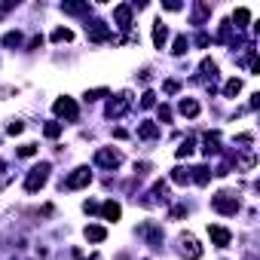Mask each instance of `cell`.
Here are the masks:
<instances>
[{
  "mask_svg": "<svg viewBox=\"0 0 260 260\" xmlns=\"http://www.w3.org/2000/svg\"><path fill=\"white\" fill-rule=\"evenodd\" d=\"M211 208L220 214H236L239 211V199H236V193H218L211 199Z\"/></svg>",
  "mask_w": 260,
  "mask_h": 260,
  "instance_id": "obj_2",
  "label": "cell"
},
{
  "mask_svg": "<svg viewBox=\"0 0 260 260\" xmlns=\"http://www.w3.org/2000/svg\"><path fill=\"white\" fill-rule=\"evenodd\" d=\"M37 153V144H25V147H19V156H34Z\"/></svg>",
  "mask_w": 260,
  "mask_h": 260,
  "instance_id": "obj_29",
  "label": "cell"
},
{
  "mask_svg": "<svg viewBox=\"0 0 260 260\" xmlns=\"http://www.w3.org/2000/svg\"><path fill=\"white\" fill-rule=\"evenodd\" d=\"M165 92L175 95V92H178V80H168V83H165Z\"/></svg>",
  "mask_w": 260,
  "mask_h": 260,
  "instance_id": "obj_31",
  "label": "cell"
},
{
  "mask_svg": "<svg viewBox=\"0 0 260 260\" xmlns=\"http://www.w3.org/2000/svg\"><path fill=\"white\" fill-rule=\"evenodd\" d=\"M208 236H211V242L218 245V248H227L230 245V230H223V227H208Z\"/></svg>",
  "mask_w": 260,
  "mask_h": 260,
  "instance_id": "obj_8",
  "label": "cell"
},
{
  "mask_svg": "<svg viewBox=\"0 0 260 260\" xmlns=\"http://www.w3.org/2000/svg\"><path fill=\"white\" fill-rule=\"evenodd\" d=\"M165 40H168V28L162 25V21H156V25H153V43H156V49H162Z\"/></svg>",
  "mask_w": 260,
  "mask_h": 260,
  "instance_id": "obj_13",
  "label": "cell"
},
{
  "mask_svg": "<svg viewBox=\"0 0 260 260\" xmlns=\"http://www.w3.org/2000/svg\"><path fill=\"white\" fill-rule=\"evenodd\" d=\"M43 132H46V138H59V135H61V122H49Z\"/></svg>",
  "mask_w": 260,
  "mask_h": 260,
  "instance_id": "obj_24",
  "label": "cell"
},
{
  "mask_svg": "<svg viewBox=\"0 0 260 260\" xmlns=\"http://www.w3.org/2000/svg\"><path fill=\"white\" fill-rule=\"evenodd\" d=\"M86 34H89V40H110V31L104 28V21H92V25H86Z\"/></svg>",
  "mask_w": 260,
  "mask_h": 260,
  "instance_id": "obj_9",
  "label": "cell"
},
{
  "mask_svg": "<svg viewBox=\"0 0 260 260\" xmlns=\"http://www.w3.org/2000/svg\"><path fill=\"white\" fill-rule=\"evenodd\" d=\"M21 129H25V126H21V122H9V129H6V132H9V135H19Z\"/></svg>",
  "mask_w": 260,
  "mask_h": 260,
  "instance_id": "obj_32",
  "label": "cell"
},
{
  "mask_svg": "<svg viewBox=\"0 0 260 260\" xmlns=\"http://www.w3.org/2000/svg\"><path fill=\"white\" fill-rule=\"evenodd\" d=\"M180 251H184V257H190V260H199L202 257V248H199V242L193 239V236H180Z\"/></svg>",
  "mask_w": 260,
  "mask_h": 260,
  "instance_id": "obj_5",
  "label": "cell"
},
{
  "mask_svg": "<svg viewBox=\"0 0 260 260\" xmlns=\"http://www.w3.org/2000/svg\"><path fill=\"white\" fill-rule=\"evenodd\" d=\"M172 180H175V184H190V172H187V168H175Z\"/></svg>",
  "mask_w": 260,
  "mask_h": 260,
  "instance_id": "obj_21",
  "label": "cell"
},
{
  "mask_svg": "<svg viewBox=\"0 0 260 260\" xmlns=\"http://www.w3.org/2000/svg\"><path fill=\"white\" fill-rule=\"evenodd\" d=\"M202 150H205V156L220 153V135H218V132H208V135H205V147H202Z\"/></svg>",
  "mask_w": 260,
  "mask_h": 260,
  "instance_id": "obj_11",
  "label": "cell"
},
{
  "mask_svg": "<svg viewBox=\"0 0 260 260\" xmlns=\"http://www.w3.org/2000/svg\"><path fill=\"white\" fill-rule=\"evenodd\" d=\"M107 95V89H92V92H86V101H101Z\"/></svg>",
  "mask_w": 260,
  "mask_h": 260,
  "instance_id": "obj_27",
  "label": "cell"
},
{
  "mask_svg": "<svg viewBox=\"0 0 260 260\" xmlns=\"http://www.w3.org/2000/svg\"><path fill=\"white\" fill-rule=\"evenodd\" d=\"M187 49H190V40H187V37H178V40H175V55H184Z\"/></svg>",
  "mask_w": 260,
  "mask_h": 260,
  "instance_id": "obj_23",
  "label": "cell"
},
{
  "mask_svg": "<svg viewBox=\"0 0 260 260\" xmlns=\"http://www.w3.org/2000/svg\"><path fill=\"white\" fill-rule=\"evenodd\" d=\"M101 214H104V220H120V214H122V208H120V202H114V199H110V202H104V205H101Z\"/></svg>",
  "mask_w": 260,
  "mask_h": 260,
  "instance_id": "obj_10",
  "label": "cell"
},
{
  "mask_svg": "<svg viewBox=\"0 0 260 260\" xmlns=\"http://www.w3.org/2000/svg\"><path fill=\"white\" fill-rule=\"evenodd\" d=\"M190 153H193V138H187L184 144L178 147V156H190Z\"/></svg>",
  "mask_w": 260,
  "mask_h": 260,
  "instance_id": "obj_25",
  "label": "cell"
},
{
  "mask_svg": "<svg viewBox=\"0 0 260 260\" xmlns=\"http://www.w3.org/2000/svg\"><path fill=\"white\" fill-rule=\"evenodd\" d=\"M180 114H184V117H196L199 114V104L193 98H184V101H180Z\"/></svg>",
  "mask_w": 260,
  "mask_h": 260,
  "instance_id": "obj_17",
  "label": "cell"
},
{
  "mask_svg": "<svg viewBox=\"0 0 260 260\" xmlns=\"http://www.w3.org/2000/svg\"><path fill=\"white\" fill-rule=\"evenodd\" d=\"M239 92H242V80H230L227 86H223V95H227V98H236Z\"/></svg>",
  "mask_w": 260,
  "mask_h": 260,
  "instance_id": "obj_19",
  "label": "cell"
},
{
  "mask_svg": "<svg viewBox=\"0 0 260 260\" xmlns=\"http://www.w3.org/2000/svg\"><path fill=\"white\" fill-rule=\"evenodd\" d=\"M126 110H129V92L117 95V98H114V101L107 104V114H110V117H122Z\"/></svg>",
  "mask_w": 260,
  "mask_h": 260,
  "instance_id": "obj_6",
  "label": "cell"
},
{
  "mask_svg": "<svg viewBox=\"0 0 260 260\" xmlns=\"http://www.w3.org/2000/svg\"><path fill=\"white\" fill-rule=\"evenodd\" d=\"M114 16H117V21H120V28H122V31H129V28H132V6H117V9H114Z\"/></svg>",
  "mask_w": 260,
  "mask_h": 260,
  "instance_id": "obj_12",
  "label": "cell"
},
{
  "mask_svg": "<svg viewBox=\"0 0 260 260\" xmlns=\"http://www.w3.org/2000/svg\"><path fill=\"white\" fill-rule=\"evenodd\" d=\"M19 43H21V34L19 31H9L3 37V46H19Z\"/></svg>",
  "mask_w": 260,
  "mask_h": 260,
  "instance_id": "obj_22",
  "label": "cell"
},
{
  "mask_svg": "<svg viewBox=\"0 0 260 260\" xmlns=\"http://www.w3.org/2000/svg\"><path fill=\"white\" fill-rule=\"evenodd\" d=\"M61 9L67 16H83V13H89V3H61Z\"/></svg>",
  "mask_w": 260,
  "mask_h": 260,
  "instance_id": "obj_16",
  "label": "cell"
},
{
  "mask_svg": "<svg viewBox=\"0 0 260 260\" xmlns=\"http://www.w3.org/2000/svg\"><path fill=\"white\" fill-rule=\"evenodd\" d=\"M236 21H239V28H245V21L251 19V13H248V9H236V16H233Z\"/></svg>",
  "mask_w": 260,
  "mask_h": 260,
  "instance_id": "obj_26",
  "label": "cell"
},
{
  "mask_svg": "<svg viewBox=\"0 0 260 260\" xmlns=\"http://www.w3.org/2000/svg\"><path fill=\"white\" fill-rule=\"evenodd\" d=\"M55 114L64 117V120H77V104L71 98H59V101H55Z\"/></svg>",
  "mask_w": 260,
  "mask_h": 260,
  "instance_id": "obj_7",
  "label": "cell"
},
{
  "mask_svg": "<svg viewBox=\"0 0 260 260\" xmlns=\"http://www.w3.org/2000/svg\"><path fill=\"white\" fill-rule=\"evenodd\" d=\"M153 104H156V95L153 92H144L141 95V107H153Z\"/></svg>",
  "mask_w": 260,
  "mask_h": 260,
  "instance_id": "obj_28",
  "label": "cell"
},
{
  "mask_svg": "<svg viewBox=\"0 0 260 260\" xmlns=\"http://www.w3.org/2000/svg\"><path fill=\"white\" fill-rule=\"evenodd\" d=\"M196 175H190V180H196V184H208V178H211V172L205 165H199V168H193Z\"/></svg>",
  "mask_w": 260,
  "mask_h": 260,
  "instance_id": "obj_18",
  "label": "cell"
},
{
  "mask_svg": "<svg viewBox=\"0 0 260 260\" xmlns=\"http://www.w3.org/2000/svg\"><path fill=\"white\" fill-rule=\"evenodd\" d=\"M46 180H49V162H40V165L31 168V175H28V180H25V190H28V193H37Z\"/></svg>",
  "mask_w": 260,
  "mask_h": 260,
  "instance_id": "obj_1",
  "label": "cell"
},
{
  "mask_svg": "<svg viewBox=\"0 0 260 260\" xmlns=\"http://www.w3.org/2000/svg\"><path fill=\"white\" fill-rule=\"evenodd\" d=\"M89 180H92V172H89V168H77V172L67 178L61 187H64V190H80V187H86V184H89Z\"/></svg>",
  "mask_w": 260,
  "mask_h": 260,
  "instance_id": "obj_3",
  "label": "cell"
},
{
  "mask_svg": "<svg viewBox=\"0 0 260 260\" xmlns=\"http://www.w3.org/2000/svg\"><path fill=\"white\" fill-rule=\"evenodd\" d=\"M122 162V156L117 150H98L95 153V165H104V168H117Z\"/></svg>",
  "mask_w": 260,
  "mask_h": 260,
  "instance_id": "obj_4",
  "label": "cell"
},
{
  "mask_svg": "<svg viewBox=\"0 0 260 260\" xmlns=\"http://www.w3.org/2000/svg\"><path fill=\"white\" fill-rule=\"evenodd\" d=\"M160 120H162V122H168V120H172V110H168V107H165V104H162V107H160Z\"/></svg>",
  "mask_w": 260,
  "mask_h": 260,
  "instance_id": "obj_30",
  "label": "cell"
},
{
  "mask_svg": "<svg viewBox=\"0 0 260 260\" xmlns=\"http://www.w3.org/2000/svg\"><path fill=\"white\" fill-rule=\"evenodd\" d=\"M138 135H141L144 141H153L156 135H160V126H156V122H141V126H138Z\"/></svg>",
  "mask_w": 260,
  "mask_h": 260,
  "instance_id": "obj_14",
  "label": "cell"
},
{
  "mask_svg": "<svg viewBox=\"0 0 260 260\" xmlns=\"http://www.w3.org/2000/svg\"><path fill=\"white\" fill-rule=\"evenodd\" d=\"M86 239H89V242H104V239H107V230L92 223V227H86Z\"/></svg>",
  "mask_w": 260,
  "mask_h": 260,
  "instance_id": "obj_15",
  "label": "cell"
},
{
  "mask_svg": "<svg viewBox=\"0 0 260 260\" xmlns=\"http://www.w3.org/2000/svg\"><path fill=\"white\" fill-rule=\"evenodd\" d=\"M52 40H55V43L64 40V43H67V40H74V34L67 31V28H55V31H52Z\"/></svg>",
  "mask_w": 260,
  "mask_h": 260,
  "instance_id": "obj_20",
  "label": "cell"
}]
</instances>
